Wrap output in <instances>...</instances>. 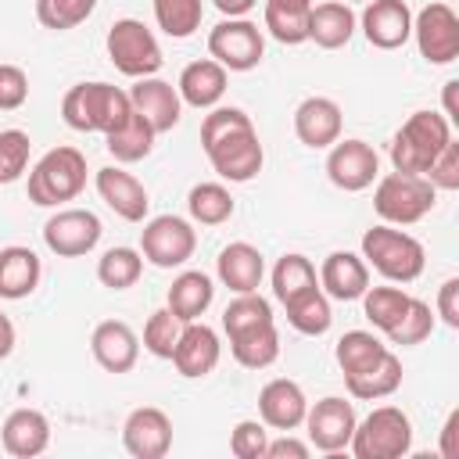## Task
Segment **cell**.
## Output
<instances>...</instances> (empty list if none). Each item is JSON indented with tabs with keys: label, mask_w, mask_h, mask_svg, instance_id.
I'll use <instances>...</instances> for the list:
<instances>
[{
	"label": "cell",
	"mask_w": 459,
	"mask_h": 459,
	"mask_svg": "<svg viewBox=\"0 0 459 459\" xmlns=\"http://www.w3.org/2000/svg\"><path fill=\"white\" fill-rule=\"evenodd\" d=\"M201 147H204L212 169L230 183L255 179L265 161L255 122L240 108H212L201 122Z\"/></svg>",
	"instance_id": "obj_1"
},
{
	"label": "cell",
	"mask_w": 459,
	"mask_h": 459,
	"mask_svg": "<svg viewBox=\"0 0 459 459\" xmlns=\"http://www.w3.org/2000/svg\"><path fill=\"white\" fill-rule=\"evenodd\" d=\"M61 115L75 133H111L133 115V100L126 90L111 82H79L65 93Z\"/></svg>",
	"instance_id": "obj_2"
},
{
	"label": "cell",
	"mask_w": 459,
	"mask_h": 459,
	"mask_svg": "<svg viewBox=\"0 0 459 459\" xmlns=\"http://www.w3.org/2000/svg\"><path fill=\"white\" fill-rule=\"evenodd\" d=\"M452 140V122L437 111H412L391 140V165L394 172L423 176L441 147Z\"/></svg>",
	"instance_id": "obj_3"
},
{
	"label": "cell",
	"mask_w": 459,
	"mask_h": 459,
	"mask_svg": "<svg viewBox=\"0 0 459 459\" xmlns=\"http://www.w3.org/2000/svg\"><path fill=\"white\" fill-rule=\"evenodd\" d=\"M362 258L391 283H412L427 265L423 244L412 233H402L387 222L362 233Z\"/></svg>",
	"instance_id": "obj_4"
},
{
	"label": "cell",
	"mask_w": 459,
	"mask_h": 459,
	"mask_svg": "<svg viewBox=\"0 0 459 459\" xmlns=\"http://www.w3.org/2000/svg\"><path fill=\"white\" fill-rule=\"evenodd\" d=\"M82 186H86V158L75 147L47 151L29 172V201L39 208H57L65 201H75Z\"/></svg>",
	"instance_id": "obj_5"
},
{
	"label": "cell",
	"mask_w": 459,
	"mask_h": 459,
	"mask_svg": "<svg viewBox=\"0 0 459 459\" xmlns=\"http://www.w3.org/2000/svg\"><path fill=\"white\" fill-rule=\"evenodd\" d=\"M437 201V190L427 176H409V172H387L377 179L373 190V208L387 226H412L420 222Z\"/></svg>",
	"instance_id": "obj_6"
},
{
	"label": "cell",
	"mask_w": 459,
	"mask_h": 459,
	"mask_svg": "<svg viewBox=\"0 0 459 459\" xmlns=\"http://www.w3.org/2000/svg\"><path fill=\"white\" fill-rule=\"evenodd\" d=\"M355 459H402L412 448V423L398 405H377L348 441Z\"/></svg>",
	"instance_id": "obj_7"
},
{
	"label": "cell",
	"mask_w": 459,
	"mask_h": 459,
	"mask_svg": "<svg viewBox=\"0 0 459 459\" xmlns=\"http://www.w3.org/2000/svg\"><path fill=\"white\" fill-rule=\"evenodd\" d=\"M108 57L129 79H147L161 68V47L140 18H118L108 29Z\"/></svg>",
	"instance_id": "obj_8"
},
{
	"label": "cell",
	"mask_w": 459,
	"mask_h": 459,
	"mask_svg": "<svg viewBox=\"0 0 459 459\" xmlns=\"http://www.w3.org/2000/svg\"><path fill=\"white\" fill-rule=\"evenodd\" d=\"M208 54L226 72H251L265 57V36L247 18H222L208 32Z\"/></svg>",
	"instance_id": "obj_9"
},
{
	"label": "cell",
	"mask_w": 459,
	"mask_h": 459,
	"mask_svg": "<svg viewBox=\"0 0 459 459\" xmlns=\"http://www.w3.org/2000/svg\"><path fill=\"white\" fill-rule=\"evenodd\" d=\"M197 247V230L183 215H154L140 230V255L158 269H176L190 262Z\"/></svg>",
	"instance_id": "obj_10"
},
{
	"label": "cell",
	"mask_w": 459,
	"mask_h": 459,
	"mask_svg": "<svg viewBox=\"0 0 459 459\" xmlns=\"http://www.w3.org/2000/svg\"><path fill=\"white\" fill-rule=\"evenodd\" d=\"M412 36L430 65H452L459 57V14L445 0L427 4L412 18Z\"/></svg>",
	"instance_id": "obj_11"
},
{
	"label": "cell",
	"mask_w": 459,
	"mask_h": 459,
	"mask_svg": "<svg viewBox=\"0 0 459 459\" xmlns=\"http://www.w3.org/2000/svg\"><path fill=\"white\" fill-rule=\"evenodd\" d=\"M100 233H104V226L90 208H61L47 219L43 244L57 258H79V255H90L97 247Z\"/></svg>",
	"instance_id": "obj_12"
},
{
	"label": "cell",
	"mask_w": 459,
	"mask_h": 459,
	"mask_svg": "<svg viewBox=\"0 0 459 459\" xmlns=\"http://www.w3.org/2000/svg\"><path fill=\"white\" fill-rule=\"evenodd\" d=\"M355 405L348 398L326 394L319 398L308 412H305V430H308V445L319 452H344L351 434H355Z\"/></svg>",
	"instance_id": "obj_13"
},
{
	"label": "cell",
	"mask_w": 459,
	"mask_h": 459,
	"mask_svg": "<svg viewBox=\"0 0 459 459\" xmlns=\"http://www.w3.org/2000/svg\"><path fill=\"white\" fill-rule=\"evenodd\" d=\"M326 176L337 190L359 194L373 186V179L380 176V158L366 140H337L326 154Z\"/></svg>",
	"instance_id": "obj_14"
},
{
	"label": "cell",
	"mask_w": 459,
	"mask_h": 459,
	"mask_svg": "<svg viewBox=\"0 0 459 459\" xmlns=\"http://www.w3.org/2000/svg\"><path fill=\"white\" fill-rule=\"evenodd\" d=\"M122 445L133 459H161L172 448V420L158 405H140L122 423Z\"/></svg>",
	"instance_id": "obj_15"
},
{
	"label": "cell",
	"mask_w": 459,
	"mask_h": 459,
	"mask_svg": "<svg viewBox=\"0 0 459 459\" xmlns=\"http://www.w3.org/2000/svg\"><path fill=\"white\" fill-rule=\"evenodd\" d=\"M219 355H222V344H219V333L204 323H183V333L172 348V366L179 369V377L186 380H197V377H208L215 366H219Z\"/></svg>",
	"instance_id": "obj_16"
},
{
	"label": "cell",
	"mask_w": 459,
	"mask_h": 459,
	"mask_svg": "<svg viewBox=\"0 0 459 459\" xmlns=\"http://www.w3.org/2000/svg\"><path fill=\"white\" fill-rule=\"evenodd\" d=\"M305 412H308V398L298 380L276 377L258 391V416L273 430H298L305 423Z\"/></svg>",
	"instance_id": "obj_17"
},
{
	"label": "cell",
	"mask_w": 459,
	"mask_h": 459,
	"mask_svg": "<svg viewBox=\"0 0 459 459\" xmlns=\"http://www.w3.org/2000/svg\"><path fill=\"white\" fill-rule=\"evenodd\" d=\"M362 32L377 50H398L412 36V11L405 0H369L362 11Z\"/></svg>",
	"instance_id": "obj_18"
},
{
	"label": "cell",
	"mask_w": 459,
	"mask_h": 459,
	"mask_svg": "<svg viewBox=\"0 0 459 459\" xmlns=\"http://www.w3.org/2000/svg\"><path fill=\"white\" fill-rule=\"evenodd\" d=\"M97 194H100V201L118 215V219H126V222H143V215H147V186L133 176V172H126V169H118V165H104V169H97Z\"/></svg>",
	"instance_id": "obj_19"
},
{
	"label": "cell",
	"mask_w": 459,
	"mask_h": 459,
	"mask_svg": "<svg viewBox=\"0 0 459 459\" xmlns=\"http://www.w3.org/2000/svg\"><path fill=\"white\" fill-rule=\"evenodd\" d=\"M90 351L97 359L100 369L108 373H129L140 359V337L133 333L129 323L122 319H104L93 326V337H90Z\"/></svg>",
	"instance_id": "obj_20"
},
{
	"label": "cell",
	"mask_w": 459,
	"mask_h": 459,
	"mask_svg": "<svg viewBox=\"0 0 459 459\" xmlns=\"http://www.w3.org/2000/svg\"><path fill=\"white\" fill-rule=\"evenodd\" d=\"M341 126H344V115H341L337 100H330V97H305L294 108V133L312 151H323V147L337 143Z\"/></svg>",
	"instance_id": "obj_21"
},
{
	"label": "cell",
	"mask_w": 459,
	"mask_h": 459,
	"mask_svg": "<svg viewBox=\"0 0 459 459\" xmlns=\"http://www.w3.org/2000/svg\"><path fill=\"white\" fill-rule=\"evenodd\" d=\"M319 287L333 301H355L369 287V265L355 251H330L319 265Z\"/></svg>",
	"instance_id": "obj_22"
},
{
	"label": "cell",
	"mask_w": 459,
	"mask_h": 459,
	"mask_svg": "<svg viewBox=\"0 0 459 459\" xmlns=\"http://www.w3.org/2000/svg\"><path fill=\"white\" fill-rule=\"evenodd\" d=\"M129 100H133V111H140L154 133H169L179 115H183V100H179V90L158 75H147V79H136V86L129 90Z\"/></svg>",
	"instance_id": "obj_23"
},
{
	"label": "cell",
	"mask_w": 459,
	"mask_h": 459,
	"mask_svg": "<svg viewBox=\"0 0 459 459\" xmlns=\"http://www.w3.org/2000/svg\"><path fill=\"white\" fill-rule=\"evenodd\" d=\"M215 273L222 280V287H230L233 294H247V290H258L262 287V276H265V258L255 244L247 240H233L219 251L215 258Z\"/></svg>",
	"instance_id": "obj_24"
},
{
	"label": "cell",
	"mask_w": 459,
	"mask_h": 459,
	"mask_svg": "<svg viewBox=\"0 0 459 459\" xmlns=\"http://www.w3.org/2000/svg\"><path fill=\"white\" fill-rule=\"evenodd\" d=\"M0 441L7 455L32 459L50 445V420L39 409H14L0 427Z\"/></svg>",
	"instance_id": "obj_25"
},
{
	"label": "cell",
	"mask_w": 459,
	"mask_h": 459,
	"mask_svg": "<svg viewBox=\"0 0 459 459\" xmlns=\"http://www.w3.org/2000/svg\"><path fill=\"white\" fill-rule=\"evenodd\" d=\"M226 68L212 57H201V61H190L183 72H179V100L190 104V108H215L226 93Z\"/></svg>",
	"instance_id": "obj_26"
},
{
	"label": "cell",
	"mask_w": 459,
	"mask_h": 459,
	"mask_svg": "<svg viewBox=\"0 0 459 459\" xmlns=\"http://www.w3.org/2000/svg\"><path fill=\"white\" fill-rule=\"evenodd\" d=\"M39 276H43V265L32 247H22V244L0 247V298L4 301L29 298L39 287Z\"/></svg>",
	"instance_id": "obj_27"
},
{
	"label": "cell",
	"mask_w": 459,
	"mask_h": 459,
	"mask_svg": "<svg viewBox=\"0 0 459 459\" xmlns=\"http://www.w3.org/2000/svg\"><path fill=\"white\" fill-rule=\"evenodd\" d=\"M212 298H215L212 276H204V273H197V269H186V273H179V276L172 280V287H169V294H165V308H169L176 319L194 323V319H201V316L208 312Z\"/></svg>",
	"instance_id": "obj_28"
},
{
	"label": "cell",
	"mask_w": 459,
	"mask_h": 459,
	"mask_svg": "<svg viewBox=\"0 0 459 459\" xmlns=\"http://www.w3.org/2000/svg\"><path fill=\"white\" fill-rule=\"evenodd\" d=\"M355 32V14L344 0H326V4H312L308 11V39L323 50H337L351 39Z\"/></svg>",
	"instance_id": "obj_29"
},
{
	"label": "cell",
	"mask_w": 459,
	"mask_h": 459,
	"mask_svg": "<svg viewBox=\"0 0 459 459\" xmlns=\"http://www.w3.org/2000/svg\"><path fill=\"white\" fill-rule=\"evenodd\" d=\"M344 387H348V394L359 398V402H377V398L394 394V391L402 387V362H398V355L387 348L369 369L344 377Z\"/></svg>",
	"instance_id": "obj_30"
},
{
	"label": "cell",
	"mask_w": 459,
	"mask_h": 459,
	"mask_svg": "<svg viewBox=\"0 0 459 459\" xmlns=\"http://www.w3.org/2000/svg\"><path fill=\"white\" fill-rule=\"evenodd\" d=\"M283 308H287V323L298 333H305V337H323L330 330V323H333L330 298L323 294L319 283L308 287V290H301V294H294V298H287Z\"/></svg>",
	"instance_id": "obj_31"
},
{
	"label": "cell",
	"mask_w": 459,
	"mask_h": 459,
	"mask_svg": "<svg viewBox=\"0 0 459 459\" xmlns=\"http://www.w3.org/2000/svg\"><path fill=\"white\" fill-rule=\"evenodd\" d=\"M154 126L140 115V111H133L118 129H111L104 140H108V151H111V158L115 161H122V165H129V161H143L151 151H154Z\"/></svg>",
	"instance_id": "obj_32"
},
{
	"label": "cell",
	"mask_w": 459,
	"mask_h": 459,
	"mask_svg": "<svg viewBox=\"0 0 459 459\" xmlns=\"http://www.w3.org/2000/svg\"><path fill=\"white\" fill-rule=\"evenodd\" d=\"M230 351L240 366L247 369H265L280 359V333H276V323H262L255 330H244L237 337H230Z\"/></svg>",
	"instance_id": "obj_33"
},
{
	"label": "cell",
	"mask_w": 459,
	"mask_h": 459,
	"mask_svg": "<svg viewBox=\"0 0 459 459\" xmlns=\"http://www.w3.org/2000/svg\"><path fill=\"white\" fill-rule=\"evenodd\" d=\"M233 208H237L233 204V194L222 183H197L186 194V212L201 226H222L233 215Z\"/></svg>",
	"instance_id": "obj_34"
},
{
	"label": "cell",
	"mask_w": 459,
	"mask_h": 459,
	"mask_svg": "<svg viewBox=\"0 0 459 459\" xmlns=\"http://www.w3.org/2000/svg\"><path fill=\"white\" fill-rule=\"evenodd\" d=\"M384 351H387V344H384L377 333H369V330H348V333L337 341V348H333L337 366H341L344 377L369 369Z\"/></svg>",
	"instance_id": "obj_35"
},
{
	"label": "cell",
	"mask_w": 459,
	"mask_h": 459,
	"mask_svg": "<svg viewBox=\"0 0 459 459\" xmlns=\"http://www.w3.org/2000/svg\"><path fill=\"white\" fill-rule=\"evenodd\" d=\"M412 294H405L402 287H366L362 294V316L373 323V330L387 333L409 308Z\"/></svg>",
	"instance_id": "obj_36"
},
{
	"label": "cell",
	"mask_w": 459,
	"mask_h": 459,
	"mask_svg": "<svg viewBox=\"0 0 459 459\" xmlns=\"http://www.w3.org/2000/svg\"><path fill=\"white\" fill-rule=\"evenodd\" d=\"M143 273V255L136 247H108L97 262V280L108 290H129Z\"/></svg>",
	"instance_id": "obj_37"
},
{
	"label": "cell",
	"mask_w": 459,
	"mask_h": 459,
	"mask_svg": "<svg viewBox=\"0 0 459 459\" xmlns=\"http://www.w3.org/2000/svg\"><path fill=\"white\" fill-rule=\"evenodd\" d=\"M151 4H154V22L165 36L186 39L201 29V14H204L201 0H151Z\"/></svg>",
	"instance_id": "obj_38"
},
{
	"label": "cell",
	"mask_w": 459,
	"mask_h": 459,
	"mask_svg": "<svg viewBox=\"0 0 459 459\" xmlns=\"http://www.w3.org/2000/svg\"><path fill=\"white\" fill-rule=\"evenodd\" d=\"M262 323H276V319H273V305H269L258 290L237 294V298L226 305V312H222V330H226V337H237V333L255 330V326H262Z\"/></svg>",
	"instance_id": "obj_39"
},
{
	"label": "cell",
	"mask_w": 459,
	"mask_h": 459,
	"mask_svg": "<svg viewBox=\"0 0 459 459\" xmlns=\"http://www.w3.org/2000/svg\"><path fill=\"white\" fill-rule=\"evenodd\" d=\"M316 283H319L316 265L305 255H298V251L283 255L273 265V294H276V301H287V298H294V294H301V290H308Z\"/></svg>",
	"instance_id": "obj_40"
},
{
	"label": "cell",
	"mask_w": 459,
	"mask_h": 459,
	"mask_svg": "<svg viewBox=\"0 0 459 459\" xmlns=\"http://www.w3.org/2000/svg\"><path fill=\"white\" fill-rule=\"evenodd\" d=\"M93 7L97 0H36V18L43 29L65 32V29L82 25L93 14Z\"/></svg>",
	"instance_id": "obj_41"
},
{
	"label": "cell",
	"mask_w": 459,
	"mask_h": 459,
	"mask_svg": "<svg viewBox=\"0 0 459 459\" xmlns=\"http://www.w3.org/2000/svg\"><path fill=\"white\" fill-rule=\"evenodd\" d=\"M430 330H434V312H430V305L420 301V298H412L409 308H405V316L387 330V341H391V344H402V348H412V344H423V341L430 337Z\"/></svg>",
	"instance_id": "obj_42"
},
{
	"label": "cell",
	"mask_w": 459,
	"mask_h": 459,
	"mask_svg": "<svg viewBox=\"0 0 459 459\" xmlns=\"http://www.w3.org/2000/svg\"><path fill=\"white\" fill-rule=\"evenodd\" d=\"M183 333V319H176L169 308H154L143 326V348L158 359H172V348Z\"/></svg>",
	"instance_id": "obj_43"
},
{
	"label": "cell",
	"mask_w": 459,
	"mask_h": 459,
	"mask_svg": "<svg viewBox=\"0 0 459 459\" xmlns=\"http://www.w3.org/2000/svg\"><path fill=\"white\" fill-rule=\"evenodd\" d=\"M29 133L22 129H0V183L22 179L29 169Z\"/></svg>",
	"instance_id": "obj_44"
},
{
	"label": "cell",
	"mask_w": 459,
	"mask_h": 459,
	"mask_svg": "<svg viewBox=\"0 0 459 459\" xmlns=\"http://www.w3.org/2000/svg\"><path fill=\"white\" fill-rule=\"evenodd\" d=\"M265 32H269L276 43L298 47V43H305V39H308V14L265 7Z\"/></svg>",
	"instance_id": "obj_45"
},
{
	"label": "cell",
	"mask_w": 459,
	"mask_h": 459,
	"mask_svg": "<svg viewBox=\"0 0 459 459\" xmlns=\"http://www.w3.org/2000/svg\"><path fill=\"white\" fill-rule=\"evenodd\" d=\"M265 445H269V430L262 420H240L230 434V452L237 459H265Z\"/></svg>",
	"instance_id": "obj_46"
},
{
	"label": "cell",
	"mask_w": 459,
	"mask_h": 459,
	"mask_svg": "<svg viewBox=\"0 0 459 459\" xmlns=\"http://www.w3.org/2000/svg\"><path fill=\"white\" fill-rule=\"evenodd\" d=\"M423 176L434 183V190H459V143L448 140Z\"/></svg>",
	"instance_id": "obj_47"
},
{
	"label": "cell",
	"mask_w": 459,
	"mask_h": 459,
	"mask_svg": "<svg viewBox=\"0 0 459 459\" xmlns=\"http://www.w3.org/2000/svg\"><path fill=\"white\" fill-rule=\"evenodd\" d=\"M29 100V75L18 65H0V111H14Z\"/></svg>",
	"instance_id": "obj_48"
},
{
	"label": "cell",
	"mask_w": 459,
	"mask_h": 459,
	"mask_svg": "<svg viewBox=\"0 0 459 459\" xmlns=\"http://www.w3.org/2000/svg\"><path fill=\"white\" fill-rule=\"evenodd\" d=\"M437 316L445 319V326L459 330V280H445L437 287Z\"/></svg>",
	"instance_id": "obj_49"
},
{
	"label": "cell",
	"mask_w": 459,
	"mask_h": 459,
	"mask_svg": "<svg viewBox=\"0 0 459 459\" xmlns=\"http://www.w3.org/2000/svg\"><path fill=\"white\" fill-rule=\"evenodd\" d=\"M308 452H312V445L290 437V430H283V437L265 445V459H308Z\"/></svg>",
	"instance_id": "obj_50"
},
{
	"label": "cell",
	"mask_w": 459,
	"mask_h": 459,
	"mask_svg": "<svg viewBox=\"0 0 459 459\" xmlns=\"http://www.w3.org/2000/svg\"><path fill=\"white\" fill-rule=\"evenodd\" d=\"M455 427H459V412H452L445 420V427H441V455L445 459H455L459 455V448H455Z\"/></svg>",
	"instance_id": "obj_51"
},
{
	"label": "cell",
	"mask_w": 459,
	"mask_h": 459,
	"mask_svg": "<svg viewBox=\"0 0 459 459\" xmlns=\"http://www.w3.org/2000/svg\"><path fill=\"white\" fill-rule=\"evenodd\" d=\"M212 4H215V7H219L226 18H244V14H247V11H251L258 0H212Z\"/></svg>",
	"instance_id": "obj_52"
},
{
	"label": "cell",
	"mask_w": 459,
	"mask_h": 459,
	"mask_svg": "<svg viewBox=\"0 0 459 459\" xmlns=\"http://www.w3.org/2000/svg\"><path fill=\"white\" fill-rule=\"evenodd\" d=\"M11 351H14V323L0 312V362H4Z\"/></svg>",
	"instance_id": "obj_53"
},
{
	"label": "cell",
	"mask_w": 459,
	"mask_h": 459,
	"mask_svg": "<svg viewBox=\"0 0 459 459\" xmlns=\"http://www.w3.org/2000/svg\"><path fill=\"white\" fill-rule=\"evenodd\" d=\"M316 0H265V7H276V11H298V14H308Z\"/></svg>",
	"instance_id": "obj_54"
},
{
	"label": "cell",
	"mask_w": 459,
	"mask_h": 459,
	"mask_svg": "<svg viewBox=\"0 0 459 459\" xmlns=\"http://www.w3.org/2000/svg\"><path fill=\"white\" fill-rule=\"evenodd\" d=\"M455 90H459V82H455V79H448V82H445V118H448V122H455V118H459Z\"/></svg>",
	"instance_id": "obj_55"
},
{
	"label": "cell",
	"mask_w": 459,
	"mask_h": 459,
	"mask_svg": "<svg viewBox=\"0 0 459 459\" xmlns=\"http://www.w3.org/2000/svg\"><path fill=\"white\" fill-rule=\"evenodd\" d=\"M344 4H348V0H344Z\"/></svg>",
	"instance_id": "obj_56"
}]
</instances>
